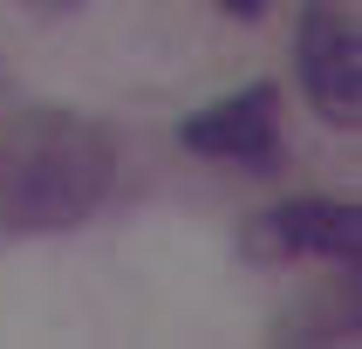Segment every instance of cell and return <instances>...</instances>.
Wrapping results in <instances>:
<instances>
[{
	"instance_id": "obj_3",
	"label": "cell",
	"mask_w": 362,
	"mask_h": 349,
	"mask_svg": "<svg viewBox=\"0 0 362 349\" xmlns=\"http://www.w3.org/2000/svg\"><path fill=\"white\" fill-rule=\"evenodd\" d=\"M294 69H301L308 103L335 130H356L362 123V35H356V14L349 7L308 0L301 35H294Z\"/></svg>"
},
{
	"instance_id": "obj_2",
	"label": "cell",
	"mask_w": 362,
	"mask_h": 349,
	"mask_svg": "<svg viewBox=\"0 0 362 349\" xmlns=\"http://www.w3.org/2000/svg\"><path fill=\"white\" fill-rule=\"evenodd\" d=\"M240 253L260 267H294V261H349L362 253V212L342 199H281L253 212L240 233Z\"/></svg>"
},
{
	"instance_id": "obj_5",
	"label": "cell",
	"mask_w": 362,
	"mask_h": 349,
	"mask_svg": "<svg viewBox=\"0 0 362 349\" xmlns=\"http://www.w3.org/2000/svg\"><path fill=\"white\" fill-rule=\"evenodd\" d=\"M219 7H226V14H240V21H260L267 14V0H219Z\"/></svg>"
},
{
	"instance_id": "obj_4",
	"label": "cell",
	"mask_w": 362,
	"mask_h": 349,
	"mask_svg": "<svg viewBox=\"0 0 362 349\" xmlns=\"http://www.w3.org/2000/svg\"><path fill=\"white\" fill-rule=\"evenodd\" d=\"M178 137H185V151L219 158V164H274V151H281V96L267 82H246L233 96L205 103L199 117H185Z\"/></svg>"
},
{
	"instance_id": "obj_1",
	"label": "cell",
	"mask_w": 362,
	"mask_h": 349,
	"mask_svg": "<svg viewBox=\"0 0 362 349\" xmlns=\"http://www.w3.org/2000/svg\"><path fill=\"white\" fill-rule=\"evenodd\" d=\"M117 178V144L89 117H35L0 164V226L62 233L89 219Z\"/></svg>"
}]
</instances>
